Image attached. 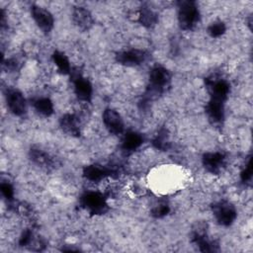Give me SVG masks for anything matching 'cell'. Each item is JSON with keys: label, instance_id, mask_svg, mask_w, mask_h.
<instances>
[{"label": "cell", "instance_id": "obj_16", "mask_svg": "<svg viewBox=\"0 0 253 253\" xmlns=\"http://www.w3.org/2000/svg\"><path fill=\"white\" fill-rule=\"evenodd\" d=\"M143 142V137L140 133L135 131H128L125 134L122 148L126 152H132L137 149Z\"/></svg>", "mask_w": 253, "mask_h": 253}, {"label": "cell", "instance_id": "obj_26", "mask_svg": "<svg viewBox=\"0 0 253 253\" xmlns=\"http://www.w3.org/2000/svg\"><path fill=\"white\" fill-rule=\"evenodd\" d=\"M3 64H5L6 68L9 69V70H11V71L18 70V69L20 68V66H21L20 61H19L17 58H15V57L7 59V60H6V63H3Z\"/></svg>", "mask_w": 253, "mask_h": 253}, {"label": "cell", "instance_id": "obj_25", "mask_svg": "<svg viewBox=\"0 0 253 253\" xmlns=\"http://www.w3.org/2000/svg\"><path fill=\"white\" fill-rule=\"evenodd\" d=\"M240 178H241V181L243 183H249L251 181V178H252V160H251V156L248 157V160L245 164V167L241 171Z\"/></svg>", "mask_w": 253, "mask_h": 253}, {"label": "cell", "instance_id": "obj_4", "mask_svg": "<svg viewBox=\"0 0 253 253\" xmlns=\"http://www.w3.org/2000/svg\"><path fill=\"white\" fill-rule=\"evenodd\" d=\"M205 82H206L208 91L211 95V98L220 100L223 102L226 100L229 94V89H230V86L226 80L211 77V78H207Z\"/></svg>", "mask_w": 253, "mask_h": 253}, {"label": "cell", "instance_id": "obj_13", "mask_svg": "<svg viewBox=\"0 0 253 253\" xmlns=\"http://www.w3.org/2000/svg\"><path fill=\"white\" fill-rule=\"evenodd\" d=\"M206 113L212 124H220L224 119V102L211 98L206 106Z\"/></svg>", "mask_w": 253, "mask_h": 253}, {"label": "cell", "instance_id": "obj_18", "mask_svg": "<svg viewBox=\"0 0 253 253\" xmlns=\"http://www.w3.org/2000/svg\"><path fill=\"white\" fill-rule=\"evenodd\" d=\"M157 14L151 10L148 6L143 5L140 8L139 11V16H138V20L141 23V25H143L146 28H150L152 26H154L157 23Z\"/></svg>", "mask_w": 253, "mask_h": 253}, {"label": "cell", "instance_id": "obj_10", "mask_svg": "<svg viewBox=\"0 0 253 253\" xmlns=\"http://www.w3.org/2000/svg\"><path fill=\"white\" fill-rule=\"evenodd\" d=\"M115 174H117V171L114 168H109L98 164L88 165L83 169V176L92 182H99L104 178L114 176Z\"/></svg>", "mask_w": 253, "mask_h": 253}, {"label": "cell", "instance_id": "obj_7", "mask_svg": "<svg viewBox=\"0 0 253 253\" xmlns=\"http://www.w3.org/2000/svg\"><path fill=\"white\" fill-rule=\"evenodd\" d=\"M6 102L9 110L15 116H23L27 111V103L23 94L17 89H8Z\"/></svg>", "mask_w": 253, "mask_h": 253}, {"label": "cell", "instance_id": "obj_14", "mask_svg": "<svg viewBox=\"0 0 253 253\" xmlns=\"http://www.w3.org/2000/svg\"><path fill=\"white\" fill-rule=\"evenodd\" d=\"M59 125L62 130L70 135H80V121L74 114H65L59 120Z\"/></svg>", "mask_w": 253, "mask_h": 253}, {"label": "cell", "instance_id": "obj_3", "mask_svg": "<svg viewBox=\"0 0 253 253\" xmlns=\"http://www.w3.org/2000/svg\"><path fill=\"white\" fill-rule=\"evenodd\" d=\"M211 210L216 221L222 226H229L236 219V209L227 201H219L213 204Z\"/></svg>", "mask_w": 253, "mask_h": 253}, {"label": "cell", "instance_id": "obj_19", "mask_svg": "<svg viewBox=\"0 0 253 253\" xmlns=\"http://www.w3.org/2000/svg\"><path fill=\"white\" fill-rule=\"evenodd\" d=\"M36 111L44 117H49L53 113V104L50 99L42 97L38 98L33 103Z\"/></svg>", "mask_w": 253, "mask_h": 253}, {"label": "cell", "instance_id": "obj_8", "mask_svg": "<svg viewBox=\"0 0 253 253\" xmlns=\"http://www.w3.org/2000/svg\"><path fill=\"white\" fill-rule=\"evenodd\" d=\"M202 161L207 171L211 174H218L225 165L226 156L224 153L219 151L207 152L203 155Z\"/></svg>", "mask_w": 253, "mask_h": 253}, {"label": "cell", "instance_id": "obj_12", "mask_svg": "<svg viewBox=\"0 0 253 253\" xmlns=\"http://www.w3.org/2000/svg\"><path fill=\"white\" fill-rule=\"evenodd\" d=\"M192 241L199 247L202 252H214L218 250V245L215 241L211 240L205 231L196 229L192 235Z\"/></svg>", "mask_w": 253, "mask_h": 253}, {"label": "cell", "instance_id": "obj_17", "mask_svg": "<svg viewBox=\"0 0 253 253\" xmlns=\"http://www.w3.org/2000/svg\"><path fill=\"white\" fill-rule=\"evenodd\" d=\"M30 158L31 160L41 166V167H44V168H50L53 166V161L51 159V157L44 151L39 149V148H32L30 150Z\"/></svg>", "mask_w": 253, "mask_h": 253}, {"label": "cell", "instance_id": "obj_2", "mask_svg": "<svg viewBox=\"0 0 253 253\" xmlns=\"http://www.w3.org/2000/svg\"><path fill=\"white\" fill-rule=\"evenodd\" d=\"M80 204L92 214H104L109 209L106 197L95 191L84 193L80 198Z\"/></svg>", "mask_w": 253, "mask_h": 253}, {"label": "cell", "instance_id": "obj_11", "mask_svg": "<svg viewBox=\"0 0 253 253\" xmlns=\"http://www.w3.org/2000/svg\"><path fill=\"white\" fill-rule=\"evenodd\" d=\"M73 84L74 92L77 98L84 102H90L93 93V88L90 81L80 74H75L73 76Z\"/></svg>", "mask_w": 253, "mask_h": 253}, {"label": "cell", "instance_id": "obj_23", "mask_svg": "<svg viewBox=\"0 0 253 253\" xmlns=\"http://www.w3.org/2000/svg\"><path fill=\"white\" fill-rule=\"evenodd\" d=\"M170 211V207L166 203H160L152 208L151 215L155 218H161L167 215Z\"/></svg>", "mask_w": 253, "mask_h": 253}, {"label": "cell", "instance_id": "obj_22", "mask_svg": "<svg viewBox=\"0 0 253 253\" xmlns=\"http://www.w3.org/2000/svg\"><path fill=\"white\" fill-rule=\"evenodd\" d=\"M226 31L225 25L221 21H216L208 27V34L211 38H218L222 36Z\"/></svg>", "mask_w": 253, "mask_h": 253}, {"label": "cell", "instance_id": "obj_21", "mask_svg": "<svg viewBox=\"0 0 253 253\" xmlns=\"http://www.w3.org/2000/svg\"><path fill=\"white\" fill-rule=\"evenodd\" d=\"M152 144L160 150H167L169 148V138H168V132L165 128H161L158 130L157 134L152 140Z\"/></svg>", "mask_w": 253, "mask_h": 253}, {"label": "cell", "instance_id": "obj_6", "mask_svg": "<svg viewBox=\"0 0 253 253\" xmlns=\"http://www.w3.org/2000/svg\"><path fill=\"white\" fill-rule=\"evenodd\" d=\"M147 52L142 49L132 48L128 50H124L116 55V59L120 64L126 66H136L144 62L147 58Z\"/></svg>", "mask_w": 253, "mask_h": 253}, {"label": "cell", "instance_id": "obj_15", "mask_svg": "<svg viewBox=\"0 0 253 253\" xmlns=\"http://www.w3.org/2000/svg\"><path fill=\"white\" fill-rule=\"evenodd\" d=\"M74 24L81 30H89L93 26V18L91 13L84 7H75L72 13Z\"/></svg>", "mask_w": 253, "mask_h": 253}, {"label": "cell", "instance_id": "obj_24", "mask_svg": "<svg viewBox=\"0 0 253 253\" xmlns=\"http://www.w3.org/2000/svg\"><path fill=\"white\" fill-rule=\"evenodd\" d=\"M0 190L2 193V196L6 199L7 202H12L14 198V188L9 182H1Z\"/></svg>", "mask_w": 253, "mask_h": 253}, {"label": "cell", "instance_id": "obj_5", "mask_svg": "<svg viewBox=\"0 0 253 253\" xmlns=\"http://www.w3.org/2000/svg\"><path fill=\"white\" fill-rule=\"evenodd\" d=\"M32 17L35 20L37 26L42 31L44 34H48L53 26H54V20L51 13L40 6L34 5L32 7Z\"/></svg>", "mask_w": 253, "mask_h": 253}, {"label": "cell", "instance_id": "obj_1", "mask_svg": "<svg viewBox=\"0 0 253 253\" xmlns=\"http://www.w3.org/2000/svg\"><path fill=\"white\" fill-rule=\"evenodd\" d=\"M199 20L200 12L195 1L184 0L178 3V22L182 30H193Z\"/></svg>", "mask_w": 253, "mask_h": 253}, {"label": "cell", "instance_id": "obj_20", "mask_svg": "<svg viewBox=\"0 0 253 253\" xmlns=\"http://www.w3.org/2000/svg\"><path fill=\"white\" fill-rule=\"evenodd\" d=\"M52 60L55 63V65L57 66L58 70L62 74H70L71 73L70 62L63 52L58 51V50L54 51L52 53Z\"/></svg>", "mask_w": 253, "mask_h": 253}, {"label": "cell", "instance_id": "obj_9", "mask_svg": "<svg viewBox=\"0 0 253 253\" xmlns=\"http://www.w3.org/2000/svg\"><path fill=\"white\" fill-rule=\"evenodd\" d=\"M103 123L110 133L113 134H121L124 131L125 125L121 115L113 110V109H106L103 113Z\"/></svg>", "mask_w": 253, "mask_h": 253}]
</instances>
